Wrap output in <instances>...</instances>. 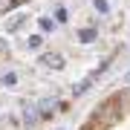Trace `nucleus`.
Here are the masks:
<instances>
[{
	"label": "nucleus",
	"mask_w": 130,
	"mask_h": 130,
	"mask_svg": "<svg viewBox=\"0 0 130 130\" xmlns=\"http://www.w3.org/2000/svg\"><path fill=\"white\" fill-rule=\"evenodd\" d=\"M43 64L52 67V70H64V58H61L58 52H49V55H43Z\"/></svg>",
	"instance_id": "nucleus-1"
},
{
	"label": "nucleus",
	"mask_w": 130,
	"mask_h": 130,
	"mask_svg": "<svg viewBox=\"0 0 130 130\" xmlns=\"http://www.w3.org/2000/svg\"><path fill=\"white\" fill-rule=\"evenodd\" d=\"M23 20H26V14H14L9 23H6V32H14V29H20V26H23Z\"/></svg>",
	"instance_id": "nucleus-2"
},
{
	"label": "nucleus",
	"mask_w": 130,
	"mask_h": 130,
	"mask_svg": "<svg viewBox=\"0 0 130 130\" xmlns=\"http://www.w3.org/2000/svg\"><path fill=\"white\" fill-rule=\"evenodd\" d=\"M58 110V101L55 98H43V104H41V113L43 116H49V113H55Z\"/></svg>",
	"instance_id": "nucleus-3"
},
{
	"label": "nucleus",
	"mask_w": 130,
	"mask_h": 130,
	"mask_svg": "<svg viewBox=\"0 0 130 130\" xmlns=\"http://www.w3.org/2000/svg\"><path fill=\"white\" fill-rule=\"evenodd\" d=\"M38 116H41V113H38L35 107H29V104L23 107V119H26V124H35V121H38Z\"/></svg>",
	"instance_id": "nucleus-4"
},
{
	"label": "nucleus",
	"mask_w": 130,
	"mask_h": 130,
	"mask_svg": "<svg viewBox=\"0 0 130 130\" xmlns=\"http://www.w3.org/2000/svg\"><path fill=\"white\" fill-rule=\"evenodd\" d=\"M0 84H6V87H14V84H18V75H14V72H3V75H0Z\"/></svg>",
	"instance_id": "nucleus-5"
},
{
	"label": "nucleus",
	"mask_w": 130,
	"mask_h": 130,
	"mask_svg": "<svg viewBox=\"0 0 130 130\" xmlns=\"http://www.w3.org/2000/svg\"><path fill=\"white\" fill-rule=\"evenodd\" d=\"M78 38H81L84 43H93V41H95V29H81V35H78Z\"/></svg>",
	"instance_id": "nucleus-6"
},
{
	"label": "nucleus",
	"mask_w": 130,
	"mask_h": 130,
	"mask_svg": "<svg viewBox=\"0 0 130 130\" xmlns=\"http://www.w3.org/2000/svg\"><path fill=\"white\" fill-rule=\"evenodd\" d=\"M41 29H43V32H49V29H55V23H52L49 18H41Z\"/></svg>",
	"instance_id": "nucleus-7"
},
{
	"label": "nucleus",
	"mask_w": 130,
	"mask_h": 130,
	"mask_svg": "<svg viewBox=\"0 0 130 130\" xmlns=\"http://www.w3.org/2000/svg\"><path fill=\"white\" fill-rule=\"evenodd\" d=\"M95 9L98 12H107V0H95Z\"/></svg>",
	"instance_id": "nucleus-8"
}]
</instances>
